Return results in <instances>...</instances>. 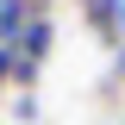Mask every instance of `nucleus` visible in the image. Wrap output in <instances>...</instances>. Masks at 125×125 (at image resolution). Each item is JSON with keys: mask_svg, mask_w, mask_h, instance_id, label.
I'll use <instances>...</instances> for the list:
<instances>
[{"mask_svg": "<svg viewBox=\"0 0 125 125\" xmlns=\"http://www.w3.org/2000/svg\"><path fill=\"white\" fill-rule=\"evenodd\" d=\"M50 44H56L50 13H31V25L19 31V44H13V88H31V81H38V69H44Z\"/></svg>", "mask_w": 125, "mask_h": 125, "instance_id": "1", "label": "nucleus"}, {"mask_svg": "<svg viewBox=\"0 0 125 125\" xmlns=\"http://www.w3.org/2000/svg\"><path fill=\"white\" fill-rule=\"evenodd\" d=\"M81 13H88L94 38H106V44L119 50V38H125V0H94V6H81Z\"/></svg>", "mask_w": 125, "mask_h": 125, "instance_id": "2", "label": "nucleus"}, {"mask_svg": "<svg viewBox=\"0 0 125 125\" xmlns=\"http://www.w3.org/2000/svg\"><path fill=\"white\" fill-rule=\"evenodd\" d=\"M25 25H31V6H19V0H0V50H13Z\"/></svg>", "mask_w": 125, "mask_h": 125, "instance_id": "3", "label": "nucleus"}, {"mask_svg": "<svg viewBox=\"0 0 125 125\" xmlns=\"http://www.w3.org/2000/svg\"><path fill=\"white\" fill-rule=\"evenodd\" d=\"M13 119L19 125H38V94H13Z\"/></svg>", "mask_w": 125, "mask_h": 125, "instance_id": "4", "label": "nucleus"}, {"mask_svg": "<svg viewBox=\"0 0 125 125\" xmlns=\"http://www.w3.org/2000/svg\"><path fill=\"white\" fill-rule=\"evenodd\" d=\"M0 88H13V50H0Z\"/></svg>", "mask_w": 125, "mask_h": 125, "instance_id": "5", "label": "nucleus"}, {"mask_svg": "<svg viewBox=\"0 0 125 125\" xmlns=\"http://www.w3.org/2000/svg\"><path fill=\"white\" fill-rule=\"evenodd\" d=\"M113 69H119V75H125V44H119V56H113Z\"/></svg>", "mask_w": 125, "mask_h": 125, "instance_id": "6", "label": "nucleus"}, {"mask_svg": "<svg viewBox=\"0 0 125 125\" xmlns=\"http://www.w3.org/2000/svg\"><path fill=\"white\" fill-rule=\"evenodd\" d=\"M19 6H31V13H38V6H44V0H19Z\"/></svg>", "mask_w": 125, "mask_h": 125, "instance_id": "7", "label": "nucleus"}, {"mask_svg": "<svg viewBox=\"0 0 125 125\" xmlns=\"http://www.w3.org/2000/svg\"><path fill=\"white\" fill-rule=\"evenodd\" d=\"M81 6H94V0H81Z\"/></svg>", "mask_w": 125, "mask_h": 125, "instance_id": "8", "label": "nucleus"}, {"mask_svg": "<svg viewBox=\"0 0 125 125\" xmlns=\"http://www.w3.org/2000/svg\"><path fill=\"white\" fill-rule=\"evenodd\" d=\"M119 44H125V38H119Z\"/></svg>", "mask_w": 125, "mask_h": 125, "instance_id": "9", "label": "nucleus"}]
</instances>
